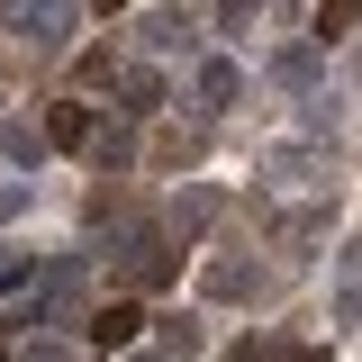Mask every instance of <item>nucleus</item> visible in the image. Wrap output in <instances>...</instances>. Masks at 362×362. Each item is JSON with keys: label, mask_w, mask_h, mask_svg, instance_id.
I'll return each instance as SVG.
<instances>
[{"label": "nucleus", "mask_w": 362, "mask_h": 362, "mask_svg": "<svg viewBox=\"0 0 362 362\" xmlns=\"http://www.w3.org/2000/svg\"><path fill=\"white\" fill-rule=\"evenodd\" d=\"M82 335H90V344H109V354H127L136 335H145V308H136V299H109V308L82 317Z\"/></svg>", "instance_id": "obj_5"}, {"label": "nucleus", "mask_w": 362, "mask_h": 362, "mask_svg": "<svg viewBox=\"0 0 362 362\" xmlns=\"http://www.w3.org/2000/svg\"><path fill=\"white\" fill-rule=\"evenodd\" d=\"M199 290H209V299H263V272L235 263V254H218V263L199 272Z\"/></svg>", "instance_id": "obj_6"}, {"label": "nucleus", "mask_w": 362, "mask_h": 362, "mask_svg": "<svg viewBox=\"0 0 362 362\" xmlns=\"http://www.w3.org/2000/svg\"><path fill=\"white\" fill-rule=\"evenodd\" d=\"M354 18H362V9H354V0H335V9H317V18H308V28H317V45H335V37H344V28H354Z\"/></svg>", "instance_id": "obj_13"}, {"label": "nucleus", "mask_w": 362, "mask_h": 362, "mask_svg": "<svg viewBox=\"0 0 362 362\" xmlns=\"http://www.w3.org/2000/svg\"><path fill=\"white\" fill-rule=\"evenodd\" d=\"M272 82H281V90H308L317 82V45H290V54L272 64Z\"/></svg>", "instance_id": "obj_10"}, {"label": "nucleus", "mask_w": 362, "mask_h": 362, "mask_svg": "<svg viewBox=\"0 0 362 362\" xmlns=\"http://www.w3.org/2000/svg\"><path fill=\"white\" fill-rule=\"evenodd\" d=\"M18 362H73V344H28Z\"/></svg>", "instance_id": "obj_17"}, {"label": "nucleus", "mask_w": 362, "mask_h": 362, "mask_svg": "<svg viewBox=\"0 0 362 362\" xmlns=\"http://www.w3.org/2000/svg\"><path fill=\"white\" fill-rule=\"evenodd\" d=\"M73 18H82V9H64V0H45V9H0V28H9V37H28L37 54H64Z\"/></svg>", "instance_id": "obj_2"}, {"label": "nucleus", "mask_w": 362, "mask_h": 362, "mask_svg": "<svg viewBox=\"0 0 362 362\" xmlns=\"http://www.w3.org/2000/svg\"><path fill=\"white\" fill-rule=\"evenodd\" d=\"M190 100H199V109H235V100H245V64H235V54H209V64L190 73Z\"/></svg>", "instance_id": "obj_4"}, {"label": "nucleus", "mask_w": 362, "mask_h": 362, "mask_svg": "<svg viewBox=\"0 0 362 362\" xmlns=\"http://www.w3.org/2000/svg\"><path fill=\"white\" fill-rule=\"evenodd\" d=\"M209 209H218L209 190H181V199H173V235H199V226H209Z\"/></svg>", "instance_id": "obj_12"}, {"label": "nucleus", "mask_w": 362, "mask_h": 362, "mask_svg": "<svg viewBox=\"0 0 362 362\" xmlns=\"http://www.w3.org/2000/svg\"><path fill=\"white\" fill-rule=\"evenodd\" d=\"M190 37V18H173V9H145V45H181Z\"/></svg>", "instance_id": "obj_14"}, {"label": "nucleus", "mask_w": 362, "mask_h": 362, "mask_svg": "<svg viewBox=\"0 0 362 362\" xmlns=\"http://www.w3.org/2000/svg\"><path fill=\"white\" fill-rule=\"evenodd\" d=\"M28 199H37L28 181H0V226H9V218H28Z\"/></svg>", "instance_id": "obj_15"}, {"label": "nucleus", "mask_w": 362, "mask_h": 362, "mask_svg": "<svg viewBox=\"0 0 362 362\" xmlns=\"http://www.w3.org/2000/svg\"><path fill=\"white\" fill-rule=\"evenodd\" d=\"M290 362H326V344H299V354H290Z\"/></svg>", "instance_id": "obj_18"}, {"label": "nucleus", "mask_w": 362, "mask_h": 362, "mask_svg": "<svg viewBox=\"0 0 362 362\" xmlns=\"http://www.w3.org/2000/svg\"><path fill=\"white\" fill-rule=\"evenodd\" d=\"M326 226H335V199H308V209L272 218V245H281V254H317V245H326Z\"/></svg>", "instance_id": "obj_3"}, {"label": "nucleus", "mask_w": 362, "mask_h": 362, "mask_svg": "<svg viewBox=\"0 0 362 362\" xmlns=\"http://www.w3.org/2000/svg\"><path fill=\"white\" fill-rule=\"evenodd\" d=\"M118 100H127V118L163 109V73H154V64H127V73H118Z\"/></svg>", "instance_id": "obj_7"}, {"label": "nucleus", "mask_w": 362, "mask_h": 362, "mask_svg": "<svg viewBox=\"0 0 362 362\" xmlns=\"http://www.w3.org/2000/svg\"><path fill=\"white\" fill-rule=\"evenodd\" d=\"M18 281H28V254H18V245H0V290H18Z\"/></svg>", "instance_id": "obj_16"}, {"label": "nucleus", "mask_w": 362, "mask_h": 362, "mask_svg": "<svg viewBox=\"0 0 362 362\" xmlns=\"http://www.w3.org/2000/svg\"><path fill=\"white\" fill-rule=\"evenodd\" d=\"M0 145H9V163H28V173L54 154V145H45V127H0Z\"/></svg>", "instance_id": "obj_11"}, {"label": "nucleus", "mask_w": 362, "mask_h": 362, "mask_svg": "<svg viewBox=\"0 0 362 362\" xmlns=\"http://www.w3.org/2000/svg\"><path fill=\"white\" fill-rule=\"evenodd\" d=\"M90 136H100V127H90V109H82V100H54V118H45V145H82V154H90Z\"/></svg>", "instance_id": "obj_8"}, {"label": "nucleus", "mask_w": 362, "mask_h": 362, "mask_svg": "<svg viewBox=\"0 0 362 362\" xmlns=\"http://www.w3.org/2000/svg\"><path fill=\"white\" fill-rule=\"evenodd\" d=\"M254 163H263V181H290V190H326V199H335V154H326V145H290V136H281Z\"/></svg>", "instance_id": "obj_1"}, {"label": "nucleus", "mask_w": 362, "mask_h": 362, "mask_svg": "<svg viewBox=\"0 0 362 362\" xmlns=\"http://www.w3.org/2000/svg\"><path fill=\"white\" fill-rule=\"evenodd\" d=\"M90 163H100V181L127 173V163H136V136H127V127H100V136H90Z\"/></svg>", "instance_id": "obj_9"}]
</instances>
